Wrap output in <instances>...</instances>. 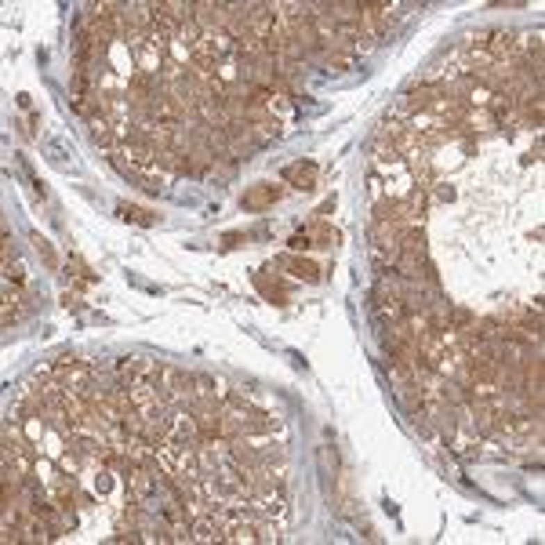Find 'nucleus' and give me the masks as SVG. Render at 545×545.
I'll list each match as a JSON object with an SVG mask.
<instances>
[{"label":"nucleus","mask_w":545,"mask_h":545,"mask_svg":"<svg viewBox=\"0 0 545 545\" xmlns=\"http://www.w3.org/2000/svg\"><path fill=\"white\" fill-rule=\"evenodd\" d=\"M284 179L291 182V186H298V189H313L316 186V164H291V168H284Z\"/></svg>","instance_id":"1"},{"label":"nucleus","mask_w":545,"mask_h":545,"mask_svg":"<svg viewBox=\"0 0 545 545\" xmlns=\"http://www.w3.org/2000/svg\"><path fill=\"white\" fill-rule=\"evenodd\" d=\"M277 197H280V189H272V186H259V189H247L240 204H244L247 211H266V207H269L272 200H277Z\"/></svg>","instance_id":"2"},{"label":"nucleus","mask_w":545,"mask_h":545,"mask_svg":"<svg viewBox=\"0 0 545 545\" xmlns=\"http://www.w3.org/2000/svg\"><path fill=\"white\" fill-rule=\"evenodd\" d=\"M280 266H284V269H291L295 277L309 280V284H313V280H320V269H316L313 262H306V259H291V254H284V259H280Z\"/></svg>","instance_id":"3"},{"label":"nucleus","mask_w":545,"mask_h":545,"mask_svg":"<svg viewBox=\"0 0 545 545\" xmlns=\"http://www.w3.org/2000/svg\"><path fill=\"white\" fill-rule=\"evenodd\" d=\"M316 458H320V473H324V480H339V455H334V447H320L316 451Z\"/></svg>","instance_id":"4"},{"label":"nucleus","mask_w":545,"mask_h":545,"mask_svg":"<svg viewBox=\"0 0 545 545\" xmlns=\"http://www.w3.org/2000/svg\"><path fill=\"white\" fill-rule=\"evenodd\" d=\"M44 149L51 153V164H55L58 171H76V164H73V160H66V153H62V146H58L55 138H47V142H44Z\"/></svg>","instance_id":"5"},{"label":"nucleus","mask_w":545,"mask_h":545,"mask_svg":"<svg viewBox=\"0 0 545 545\" xmlns=\"http://www.w3.org/2000/svg\"><path fill=\"white\" fill-rule=\"evenodd\" d=\"M117 215H120V218H127V222H138V226H153V222H156V215L142 211V207H127V204H120V207H117Z\"/></svg>","instance_id":"6"}]
</instances>
